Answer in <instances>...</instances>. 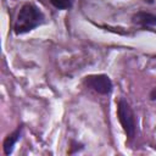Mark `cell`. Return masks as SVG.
Returning <instances> with one entry per match:
<instances>
[{"mask_svg": "<svg viewBox=\"0 0 156 156\" xmlns=\"http://www.w3.org/2000/svg\"><path fill=\"white\" fill-rule=\"evenodd\" d=\"M44 22V16L40 12V10L33 5V4H24L16 18L15 22V33L16 34H23L27 33L39 24Z\"/></svg>", "mask_w": 156, "mask_h": 156, "instance_id": "obj_1", "label": "cell"}, {"mask_svg": "<svg viewBox=\"0 0 156 156\" xmlns=\"http://www.w3.org/2000/svg\"><path fill=\"white\" fill-rule=\"evenodd\" d=\"M117 116L121 126L123 127L127 136L133 138L135 134V119L134 113L129 106V104L124 99H119L117 104Z\"/></svg>", "mask_w": 156, "mask_h": 156, "instance_id": "obj_2", "label": "cell"}, {"mask_svg": "<svg viewBox=\"0 0 156 156\" xmlns=\"http://www.w3.org/2000/svg\"><path fill=\"white\" fill-rule=\"evenodd\" d=\"M85 84L99 94H110L112 90V82L106 74H93L85 78Z\"/></svg>", "mask_w": 156, "mask_h": 156, "instance_id": "obj_3", "label": "cell"}, {"mask_svg": "<svg viewBox=\"0 0 156 156\" xmlns=\"http://www.w3.org/2000/svg\"><path fill=\"white\" fill-rule=\"evenodd\" d=\"M133 22L144 27L156 26V15L149 12H138L136 15L133 16Z\"/></svg>", "mask_w": 156, "mask_h": 156, "instance_id": "obj_4", "label": "cell"}, {"mask_svg": "<svg viewBox=\"0 0 156 156\" xmlns=\"http://www.w3.org/2000/svg\"><path fill=\"white\" fill-rule=\"evenodd\" d=\"M20 134H21V128L16 129L13 133H11V134L5 139V141H4V152H5V155H10V154L12 152L13 146H15L16 141H17L18 138H20Z\"/></svg>", "mask_w": 156, "mask_h": 156, "instance_id": "obj_5", "label": "cell"}, {"mask_svg": "<svg viewBox=\"0 0 156 156\" xmlns=\"http://www.w3.org/2000/svg\"><path fill=\"white\" fill-rule=\"evenodd\" d=\"M50 2L60 10H66L72 6V0H50Z\"/></svg>", "mask_w": 156, "mask_h": 156, "instance_id": "obj_6", "label": "cell"}, {"mask_svg": "<svg viewBox=\"0 0 156 156\" xmlns=\"http://www.w3.org/2000/svg\"><path fill=\"white\" fill-rule=\"evenodd\" d=\"M150 98H151V100H156V89H154V90L151 91Z\"/></svg>", "mask_w": 156, "mask_h": 156, "instance_id": "obj_7", "label": "cell"}]
</instances>
